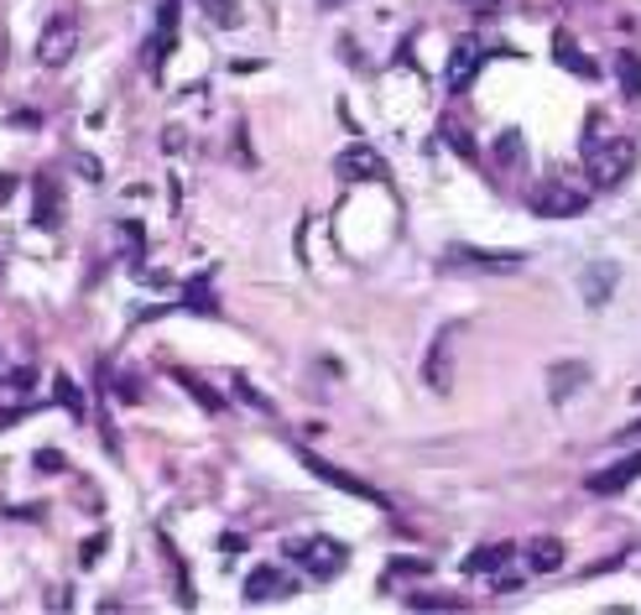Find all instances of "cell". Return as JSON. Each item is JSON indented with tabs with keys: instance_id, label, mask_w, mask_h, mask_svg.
<instances>
[{
	"instance_id": "1",
	"label": "cell",
	"mask_w": 641,
	"mask_h": 615,
	"mask_svg": "<svg viewBox=\"0 0 641 615\" xmlns=\"http://www.w3.org/2000/svg\"><path fill=\"white\" fill-rule=\"evenodd\" d=\"M631 167H637V142L631 136H610V131H600L590 120V136H584V172H590V189L610 193L620 189L626 178H631Z\"/></svg>"
},
{
	"instance_id": "2",
	"label": "cell",
	"mask_w": 641,
	"mask_h": 615,
	"mask_svg": "<svg viewBox=\"0 0 641 615\" xmlns=\"http://www.w3.org/2000/svg\"><path fill=\"white\" fill-rule=\"evenodd\" d=\"M287 564L303 568L313 584H329V579H339V574H344V564H350V547L334 543V538H298V543H287Z\"/></svg>"
},
{
	"instance_id": "3",
	"label": "cell",
	"mask_w": 641,
	"mask_h": 615,
	"mask_svg": "<svg viewBox=\"0 0 641 615\" xmlns=\"http://www.w3.org/2000/svg\"><path fill=\"white\" fill-rule=\"evenodd\" d=\"M584 204H590V189H573L564 172L543 178L537 189L527 193V209L537 214V219H573V214H584Z\"/></svg>"
},
{
	"instance_id": "4",
	"label": "cell",
	"mask_w": 641,
	"mask_h": 615,
	"mask_svg": "<svg viewBox=\"0 0 641 615\" xmlns=\"http://www.w3.org/2000/svg\"><path fill=\"white\" fill-rule=\"evenodd\" d=\"M459 339H464V324H444V329L433 334V350H427V360H423L427 391H438V397H449V391H453V360H459Z\"/></svg>"
},
{
	"instance_id": "5",
	"label": "cell",
	"mask_w": 641,
	"mask_h": 615,
	"mask_svg": "<svg viewBox=\"0 0 641 615\" xmlns=\"http://www.w3.org/2000/svg\"><path fill=\"white\" fill-rule=\"evenodd\" d=\"M449 266L485 272V277H511V272L527 266V256L522 251H485V245H449Z\"/></svg>"
},
{
	"instance_id": "6",
	"label": "cell",
	"mask_w": 641,
	"mask_h": 615,
	"mask_svg": "<svg viewBox=\"0 0 641 615\" xmlns=\"http://www.w3.org/2000/svg\"><path fill=\"white\" fill-rule=\"evenodd\" d=\"M78 48V22H73L69 11H58L48 26H43V43H37V58H43V69H63Z\"/></svg>"
},
{
	"instance_id": "7",
	"label": "cell",
	"mask_w": 641,
	"mask_h": 615,
	"mask_svg": "<svg viewBox=\"0 0 641 615\" xmlns=\"http://www.w3.org/2000/svg\"><path fill=\"white\" fill-rule=\"evenodd\" d=\"M334 172H339L344 183H386V178H391L386 157H380V152H371L365 142H355L350 152H339V157H334Z\"/></svg>"
},
{
	"instance_id": "8",
	"label": "cell",
	"mask_w": 641,
	"mask_h": 615,
	"mask_svg": "<svg viewBox=\"0 0 641 615\" xmlns=\"http://www.w3.org/2000/svg\"><path fill=\"white\" fill-rule=\"evenodd\" d=\"M298 594V579L287 574L282 564H262L245 574V605H266V600H292Z\"/></svg>"
},
{
	"instance_id": "9",
	"label": "cell",
	"mask_w": 641,
	"mask_h": 615,
	"mask_svg": "<svg viewBox=\"0 0 641 615\" xmlns=\"http://www.w3.org/2000/svg\"><path fill=\"white\" fill-rule=\"evenodd\" d=\"M178 48V0H162V11H157V32H152V43H146V73L152 79H162V63H167V52Z\"/></svg>"
},
{
	"instance_id": "10",
	"label": "cell",
	"mask_w": 641,
	"mask_h": 615,
	"mask_svg": "<svg viewBox=\"0 0 641 615\" xmlns=\"http://www.w3.org/2000/svg\"><path fill=\"white\" fill-rule=\"evenodd\" d=\"M303 470L318 474L334 491H344V496H360V501H371V506H380V491H371L365 480H355L350 470H339V465H329V459H318V454H309V449H303Z\"/></svg>"
},
{
	"instance_id": "11",
	"label": "cell",
	"mask_w": 641,
	"mask_h": 615,
	"mask_svg": "<svg viewBox=\"0 0 641 615\" xmlns=\"http://www.w3.org/2000/svg\"><path fill=\"white\" fill-rule=\"evenodd\" d=\"M616 282H620L616 261H590V266L579 272V292H584V303H590V308L610 303V298H616Z\"/></svg>"
},
{
	"instance_id": "12",
	"label": "cell",
	"mask_w": 641,
	"mask_h": 615,
	"mask_svg": "<svg viewBox=\"0 0 641 615\" xmlns=\"http://www.w3.org/2000/svg\"><path fill=\"white\" fill-rule=\"evenodd\" d=\"M485 58H491V52L470 48V43H459V48L449 52V69H444V89H449V95H464V89L475 84V73L485 69Z\"/></svg>"
},
{
	"instance_id": "13",
	"label": "cell",
	"mask_w": 641,
	"mask_h": 615,
	"mask_svg": "<svg viewBox=\"0 0 641 615\" xmlns=\"http://www.w3.org/2000/svg\"><path fill=\"white\" fill-rule=\"evenodd\" d=\"M637 480H641V454H626L620 465L590 474V491L594 496H620V491H626V485H637Z\"/></svg>"
},
{
	"instance_id": "14",
	"label": "cell",
	"mask_w": 641,
	"mask_h": 615,
	"mask_svg": "<svg viewBox=\"0 0 641 615\" xmlns=\"http://www.w3.org/2000/svg\"><path fill=\"white\" fill-rule=\"evenodd\" d=\"M553 63H558V69H569L573 79H600V63L584 58V48L573 43L569 32H553Z\"/></svg>"
},
{
	"instance_id": "15",
	"label": "cell",
	"mask_w": 641,
	"mask_h": 615,
	"mask_svg": "<svg viewBox=\"0 0 641 615\" xmlns=\"http://www.w3.org/2000/svg\"><path fill=\"white\" fill-rule=\"evenodd\" d=\"M32 193H37V204H32V225H37V230H58V225H63V198L52 193L48 178H37Z\"/></svg>"
},
{
	"instance_id": "16",
	"label": "cell",
	"mask_w": 641,
	"mask_h": 615,
	"mask_svg": "<svg viewBox=\"0 0 641 615\" xmlns=\"http://www.w3.org/2000/svg\"><path fill=\"white\" fill-rule=\"evenodd\" d=\"M553 386H547V391H553V402H569L573 391H579V386H584V381H590V365H579V360H569V365H553Z\"/></svg>"
},
{
	"instance_id": "17",
	"label": "cell",
	"mask_w": 641,
	"mask_h": 615,
	"mask_svg": "<svg viewBox=\"0 0 641 615\" xmlns=\"http://www.w3.org/2000/svg\"><path fill=\"white\" fill-rule=\"evenodd\" d=\"M517 558V547L511 543H491V547H475L470 558H464V574H496V568H506Z\"/></svg>"
},
{
	"instance_id": "18",
	"label": "cell",
	"mask_w": 641,
	"mask_h": 615,
	"mask_svg": "<svg viewBox=\"0 0 641 615\" xmlns=\"http://www.w3.org/2000/svg\"><path fill=\"white\" fill-rule=\"evenodd\" d=\"M178 308L204 313V318H214V313H219V303H214V292H209V272H204V277H193V282L183 287V303H178Z\"/></svg>"
},
{
	"instance_id": "19",
	"label": "cell",
	"mask_w": 641,
	"mask_h": 615,
	"mask_svg": "<svg viewBox=\"0 0 641 615\" xmlns=\"http://www.w3.org/2000/svg\"><path fill=\"white\" fill-rule=\"evenodd\" d=\"M616 79H620V95L641 105V58L637 52H616Z\"/></svg>"
},
{
	"instance_id": "20",
	"label": "cell",
	"mask_w": 641,
	"mask_h": 615,
	"mask_svg": "<svg viewBox=\"0 0 641 615\" xmlns=\"http://www.w3.org/2000/svg\"><path fill=\"white\" fill-rule=\"evenodd\" d=\"M558 564H564V543H553V538H537V543L527 547V568H537V574H553Z\"/></svg>"
},
{
	"instance_id": "21",
	"label": "cell",
	"mask_w": 641,
	"mask_h": 615,
	"mask_svg": "<svg viewBox=\"0 0 641 615\" xmlns=\"http://www.w3.org/2000/svg\"><path fill=\"white\" fill-rule=\"evenodd\" d=\"M172 376H178V386H189V397L204 407V412H225V397H214V391L198 376H189V371H172Z\"/></svg>"
},
{
	"instance_id": "22",
	"label": "cell",
	"mask_w": 641,
	"mask_h": 615,
	"mask_svg": "<svg viewBox=\"0 0 641 615\" xmlns=\"http://www.w3.org/2000/svg\"><path fill=\"white\" fill-rule=\"evenodd\" d=\"M496 162H500V167H522V162H527V142H522V131H500V142H496Z\"/></svg>"
},
{
	"instance_id": "23",
	"label": "cell",
	"mask_w": 641,
	"mask_h": 615,
	"mask_svg": "<svg viewBox=\"0 0 641 615\" xmlns=\"http://www.w3.org/2000/svg\"><path fill=\"white\" fill-rule=\"evenodd\" d=\"M438 131H444V142H449L453 152H459V157H464V162H475V142H470V131H464V125H459V120H444V125H438Z\"/></svg>"
},
{
	"instance_id": "24",
	"label": "cell",
	"mask_w": 641,
	"mask_h": 615,
	"mask_svg": "<svg viewBox=\"0 0 641 615\" xmlns=\"http://www.w3.org/2000/svg\"><path fill=\"white\" fill-rule=\"evenodd\" d=\"M52 397H58L63 407H69V418H84V397H78V386H73L69 376H58V381H52Z\"/></svg>"
},
{
	"instance_id": "25",
	"label": "cell",
	"mask_w": 641,
	"mask_h": 615,
	"mask_svg": "<svg viewBox=\"0 0 641 615\" xmlns=\"http://www.w3.org/2000/svg\"><path fill=\"white\" fill-rule=\"evenodd\" d=\"M412 611H459V600H444V594H407Z\"/></svg>"
},
{
	"instance_id": "26",
	"label": "cell",
	"mask_w": 641,
	"mask_h": 615,
	"mask_svg": "<svg viewBox=\"0 0 641 615\" xmlns=\"http://www.w3.org/2000/svg\"><path fill=\"white\" fill-rule=\"evenodd\" d=\"M209 5V16L219 26H240V11H235V0H204Z\"/></svg>"
},
{
	"instance_id": "27",
	"label": "cell",
	"mask_w": 641,
	"mask_h": 615,
	"mask_svg": "<svg viewBox=\"0 0 641 615\" xmlns=\"http://www.w3.org/2000/svg\"><path fill=\"white\" fill-rule=\"evenodd\" d=\"M427 568H433L427 558H397V564L386 568V584H391V579H402V574H427Z\"/></svg>"
},
{
	"instance_id": "28",
	"label": "cell",
	"mask_w": 641,
	"mask_h": 615,
	"mask_svg": "<svg viewBox=\"0 0 641 615\" xmlns=\"http://www.w3.org/2000/svg\"><path fill=\"white\" fill-rule=\"evenodd\" d=\"M32 465H37L43 474H63V470H69V459H63V454H52V449H37V459H32Z\"/></svg>"
},
{
	"instance_id": "29",
	"label": "cell",
	"mask_w": 641,
	"mask_h": 615,
	"mask_svg": "<svg viewBox=\"0 0 641 615\" xmlns=\"http://www.w3.org/2000/svg\"><path fill=\"white\" fill-rule=\"evenodd\" d=\"M105 543H110L105 532H99V538H89V543L78 547V564H84V568H95V564H99V553H105Z\"/></svg>"
},
{
	"instance_id": "30",
	"label": "cell",
	"mask_w": 641,
	"mask_h": 615,
	"mask_svg": "<svg viewBox=\"0 0 641 615\" xmlns=\"http://www.w3.org/2000/svg\"><path fill=\"white\" fill-rule=\"evenodd\" d=\"M73 167H78V172H84L89 183H99V178H105V167H99L95 157H89V152H78V157H73Z\"/></svg>"
},
{
	"instance_id": "31",
	"label": "cell",
	"mask_w": 641,
	"mask_h": 615,
	"mask_svg": "<svg viewBox=\"0 0 641 615\" xmlns=\"http://www.w3.org/2000/svg\"><path fill=\"white\" fill-rule=\"evenodd\" d=\"M120 402H142V376H120Z\"/></svg>"
},
{
	"instance_id": "32",
	"label": "cell",
	"mask_w": 641,
	"mask_h": 615,
	"mask_svg": "<svg viewBox=\"0 0 641 615\" xmlns=\"http://www.w3.org/2000/svg\"><path fill=\"white\" fill-rule=\"evenodd\" d=\"M26 418V407H0V433H5V427H16Z\"/></svg>"
},
{
	"instance_id": "33",
	"label": "cell",
	"mask_w": 641,
	"mask_h": 615,
	"mask_svg": "<svg viewBox=\"0 0 641 615\" xmlns=\"http://www.w3.org/2000/svg\"><path fill=\"white\" fill-rule=\"evenodd\" d=\"M240 547H245V543H240V538H235V532H230V538H219V553H225V564H230V558H235V553H240Z\"/></svg>"
},
{
	"instance_id": "34",
	"label": "cell",
	"mask_w": 641,
	"mask_h": 615,
	"mask_svg": "<svg viewBox=\"0 0 641 615\" xmlns=\"http://www.w3.org/2000/svg\"><path fill=\"white\" fill-rule=\"evenodd\" d=\"M16 198V178L11 172H0V204H11Z\"/></svg>"
},
{
	"instance_id": "35",
	"label": "cell",
	"mask_w": 641,
	"mask_h": 615,
	"mask_svg": "<svg viewBox=\"0 0 641 615\" xmlns=\"http://www.w3.org/2000/svg\"><path fill=\"white\" fill-rule=\"evenodd\" d=\"M5 376H11V360H5V345H0V386H5Z\"/></svg>"
},
{
	"instance_id": "36",
	"label": "cell",
	"mask_w": 641,
	"mask_h": 615,
	"mask_svg": "<svg viewBox=\"0 0 641 615\" xmlns=\"http://www.w3.org/2000/svg\"><path fill=\"white\" fill-rule=\"evenodd\" d=\"M350 0H318V11H344Z\"/></svg>"
},
{
	"instance_id": "37",
	"label": "cell",
	"mask_w": 641,
	"mask_h": 615,
	"mask_svg": "<svg viewBox=\"0 0 641 615\" xmlns=\"http://www.w3.org/2000/svg\"><path fill=\"white\" fill-rule=\"evenodd\" d=\"M620 438H641V418H637L631 427H620Z\"/></svg>"
}]
</instances>
